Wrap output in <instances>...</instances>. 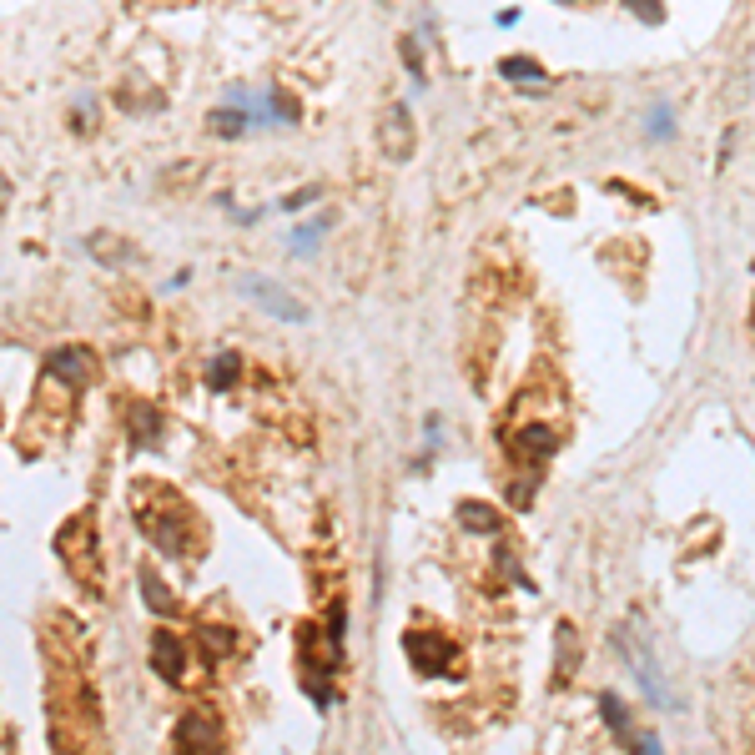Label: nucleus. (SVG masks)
Wrapping results in <instances>:
<instances>
[{"label": "nucleus", "mask_w": 755, "mask_h": 755, "mask_svg": "<svg viewBox=\"0 0 755 755\" xmlns=\"http://www.w3.org/2000/svg\"><path fill=\"white\" fill-rule=\"evenodd\" d=\"M599 710H604V720H609V730H615L619 740H629V715H625V705H619V695H604Z\"/></svg>", "instance_id": "10"}, {"label": "nucleus", "mask_w": 755, "mask_h": 755, "mask_svg": "<svg viewBox=\"0 0 755 755\" xmlns=\"http://www.w3.org/2000/svg\"><path fill=\"white\" fill-rule=\"evenodd\" d=\"M172 740H176V750H216V745H222V725H216L212 710L196 705V710L182 715V725H176Z\"/></svg>", "instance_id": "3"}, {"label": "nucleus", "mask_w": 755, "mask_h": 755, "mask_svg": "<svg viewBox=\"0 0 755 755\" xmlns=\"http://www.w3.org/2000/svg\"><path fill=\"white\" fill-rule=\"evenodd\" d=\"M151 665H156V675H166V685H182L186 680V649L172 629H156L151 635Z\"/></svg>", "instance_id": "5"}, {"label": "nucleus", "mask_w": 755, "mask_h": 755, "mask_svg": "<svg viewBox=\"0 0 755 755\" xmlns=\"http://www.w3.org/2000/svg\"><path fill=\"white\" fill-rule=\"evenodd\" d=\"M136 524L146 528V539L156 544V549H166V554H182L186 549V508L176 504L172 494H166V508L156 504V508H146V504H136Z\"/></svg>", "instance_id": "1"}, {"label": "nucleus", "mask_w": 755, "mask_h": 755, "mask_svg": "<svg viewBox=\"0 0 755 755\" xmlns=\"http://www.w3.org/2000/svg\"><path fill=\"white\" fill-rule=\"evenodd\" d=\"M247 126H252V121H247V111H242V106H232V111H212V131H216V136H242Z\"/></svg>", "instance_id": "9"}, {"label": "nucleus", "mask_w": 755, "mask_h": 755, "mask_svg": "<svg viewBox=\"0 0 755 755\" xmlns=\"http://www.w3.org/2000/svg\"><path fill=\"white\" fill-rule=\"evenodd\" d=\"M196 645H206V659H222L226 649L237 645L232 635H222V629H196Z\"/></svg>", "instance_id": "11"}, {"label": "nucleus", "mask_w": 755, "mask_h": 755, "mask_svg": "<svg viewBox=\"0 0 755 755\" xmlns=\"http://www.w3.org/2000/svg\"><path fill=\"white\" fill-rule=\"evenodd\" d=\"M131 443H136V448H156V443H162V413L136 403V408H131Z\"/></svg>", "instance_id": "8"}, {"label": "nucleus", "mask_w": 755, "mask_h": 755, "mask_svg": "<svg viewBox=\"0 0 755 755\" xmlns=\"http://www.w3.org/2000/svg\"><path fill=\"white\" fill-rule=\"evenodd\" d=\"M45 378H65V388H81L91 378V353L86 347H55L51 357H45V367H41Z\"/></svg>", "instance_id": "6"}, {"label": "nucleus", "mask_w": 755, "mask_h": 755, "mask_svg": "<svg viewBox=\"0 0 755 755\" xmlns=\"http://www.w3.org/2000/svg\"><path fill=\"white\" fill-rule=\"evenodd\" d=\"M383 151H388V156H408L413 151V121H408L403 106H393L388 121H383Z\"/></svg>", "instance_id": "7"}, {"label": "nucleus", "mask_w": 755, "mask_h": 755, "mask_svg": "<svg viewBox=\"0 0 755 755\" xmlns=\"http://www.w3.org/2000/svg\"><path fill=\"white\" fill-rule=\"evenodd\" d=\"M323 232H327V216H317V222H302L297 232H292V247H297V252H313V242L323 237Z\"/></svg>", "instance_id": "12"}, {"label": "nucleus", "mask_w": 755, "mask_h": 755, "mask_svg": "<svg viewBox=\"0 0 755 755\" xmlns=\"http://www.w3.org/2000/svg\"><path fill=\"white\" fill-rule=\"evenodd\" d=\"M629 11L645 15V21H659V15H665V11H659V0H629Z\"/></svg>", "instance_id": "17"}, {"label": "nucleus", "mask_w": 755, "mask_h": 755, "mask_svg": "<svg viewBox=\"0 0 755 755\" xmlns=\"http://www.w3.org/2000/svg\"><path fill=\"white\" fill-rule=\"evenodd\" d=\"M237 353H222V357H216V363H212V388H232V378H237Z\"/></svg>", "instance_id": "13"}, {"label": "nucleus", "mask_w": 755, "mask_h": 755, "mask_svg": "<svg viewBox=\"0 0 755 755\" xmlns=\"http://www.w3.org/2000/svg\"><path fill=\"white\" fill-rule=\"evenodd\" d=\"M669 126H675V111H669V106H655V111H649V121H645L649 136H669Z\"/></svg>", "instance_id": "16"}, {"label": "nucleus", "mask_w": 755, "mask_h": 755, "mask_svg": "<svg viewBox=\"0 0 755 755\" xmlns=\"http://www.w3.org/2000/svg\"><path fill=\"white\" fill-rule=\"evenodd\" d=\"M242 292H247L252 302H262V313H272V317H287V323H307V307H302L292 292H282L277 282H267V277H242L237 282Z\"/></svg>", "instance_id": "2"}, {"label": "nucleus", "mask_w": 755, "mask_h": 755, "mask_svg": "<svg viewBox=\"0 0 755 755\" xmlns=\"http://www.w3.org/2000/svg\"><path fill=\"white\" fill-rule=\"evenodd\" d=\"M141 584H146V604L151 609H172V594H166V584H156V574L141 569Z\"/></svg>", "instance_id": "14"}, {"label": "nucleus", "mask_w": 755, "mask_h": 755, "mask_svg": "<svg viewBox=\"0 0 755 755\" xmlns=\"http://www.w3.org/2000/svg\"><path fill=\"white\" fill-rule=\"evenodd\" d=\"M504 76H508V81H539V65L524 61V55H508V61H504Z\"/></svg>", "instance_id": "15"}, {"label": "nucleus", "mask_w": 755, "mask_h": 755, "mask_svg": "<svg viewBox=\"0 0 755 755\" xmlns=\"http://www.w3.org/2000/svg\"><path fill=\"white\" fill-rule=\"evenodd\" d=\"M403 655L413 659L418 675H443V665H448V645H443V635H428V629H408V635H403Z\"/></svg>", "instance_id": "4"}]
</instances>
